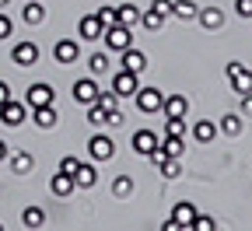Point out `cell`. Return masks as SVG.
Masks as SVG:
<instances>
[{"label": "cell", "instance_id": "e575fe53", "mask_svg": "<svg viewBox=\"0 0 252 231\" xmlns=\"http://www.w3.org/2000/svg\"><path fill=\"white\" fill-rule=\"evenodd\" d=\"M165 154L168 158H182V137H165Z\"/></svg>", "mask_w": 252, "mask_h": 231}, {"label": "cell", "instance_id": "ab89813d", "mask_svg": "<svg viewBox=\"0 0 252 231\" xmlns=\"http://www.w3.org/2000/svg\"><path fill=\"white\" fill-rule=\"evenodd\" d=\"M151 7H154V11H161V14L168 18V14H172V0H154Z\"/></svg>", "mask_w": 252, "mask_h": 231}, {"label": "cell", "instance_id": "44dd1931", "mask_svg": "<svg viewBox=\"0 0 252 231\" xmlns=\"http://www.w3.org/2000/svg\"><path fill=\"white\" fill-rule=\"evenodd\" d=\"M193 137H196V140H200V144H210V140H214V137H217V126H214V123H210V119H200V123H196V126H193Z\"/></svg>", "mask_w": 252, "mask_h": 231}, {"label": "cell", "instance_id": "4316f807", "mask_svg": "<svg viewBox=\"0 0 252 231\" xmlns=\"http://www.w3.org/2000/svg\"><path fill=\"white\" fill-rule=\"evenodd\" d=\"M140 21V11L133 7V4H119V25H126V28H133Z\"/></svg>", "mask_w": 252, "mask_h": 231}, {"label": "cell", "instance_id": "8fae6325", "mask_svg": "<svg viewBox=\"0 0 252 231\" xmlns=\"http://www.w3.org/2000/svg\"><path fill=\"white\" fill-rule=\"evenodd\" d=\"M74 98H77L81 105H91L94 98H98V84H94L91 77H81V81L74 84Z\"/></svg>", "mask_w": 252, "mask_h": 231}, {"label": "cell", "instance_id": "83f0119b", "mask_svg": "<svg viewBox=\"0 0 252 231\" xmlns=\"http://www.w3.org/2000/svg\"><path fill=\"white\" fill-rule=\"evenodd\" d=\"M88 70L98 77V74H105L109 70V56L105 53H91V60H88Z\"/></svg>", "mask_w": 252, "mask_h": 231}, {"label": "cell", "instance_id": "d590c367", "mask_svg": "<svg viewBox=\"0 0 252 231\" xmlns=\"http://www.w3.org/2000/svg\"><path fill=\"white\" fill-rule=\"evenodd\" d=\"M77 165H81V158H74V154H67V158H60V172H77Z\"/></svg>", "mask_w": 252, "mask_h": 231}, {"label": "cell", "instance_id": "f546056e", "mask_svg": "<svg viewBox=\"0 0 252 231\" xmlns=\"http://www.w3.org/2000/svg\"><path fill=\"white\" fill-rule=\"evenodd\" d=\"M158 168H161V175H165V179H179V172H182V161H179V158H165L161 165H158Z\"/></svg>", "mask_w": 252, "mask_h": 231}, {"label": "cell", "instance_id": "ba28073f", "mask_svg": "<svg viewBox=\"0 0 252 231\" xmlns=\"http://www.w3.org/2000/svg\"><path fill=\"white\" fill-rule=\"evenodd\" d=\"M53 98H56V91L49 88V84H42V81H35L28 88V105L32 109H39V105H53Z\"/></svg>", "mask_w": 252, "mask_h": 231}, {"label": "cell", "instance_id": "60d3db41", "mask_svg": "<svg viewBox=\"0 0 252 231\" xmlns=\"http://www.w3.org/2000/svg\"><path fill=\"white\" fill-rule=\"evenodd\" d=\"M242 116H252V91L242 95Z\"/></svg>", "mask_w": 252, "mask_h": 231}, {"label": "cell", "instance_id": "74e56055", "mask_svg": "<svg viewBox=\"0 0 252 231\" xmlns=\"http://www.w3.org/2000/svg\"><path fill=\"white\" fill-rule=\"evenodd\" d=\"M235 11L238 18H252V0H235Z\"/></svg>", "mask_w": 252, "mask_h": 231}, {"label": "cell", "instance_id": "d6a6232c", "mask_svg": "<svg viewBox=\"0 0 252 231\" xmlns=\"http://www.w3.org/2000/svg\"><path fill=\"white\" fill-rule=\"evenodd\" d=\"M98 21H102L105 28L119 25V7H98Z\"/></svg>", "mask_w": 252, "mask_h": 231}, {"label": "cell", "instance_id": "603a6c76", "mask_svg": "<svg viewBox=\"0 0 252 231\" xmlns=\"http://www.w3.org/2000/svg\"><path fill=\"white\" fill-rule=\"evenodd\" d=\"M21 224H25V228H42V224H46V210H42V207H25Z\"/></svg>", "mask_w": 252, "mask_h": 231}, {"label": "cell", "instance_id": "cb8c5ba5", "mask_svg": "<svg viewBox=\"0 0 252 231\" xmlns=\"http://www.w3.org/2000/svg\"><path fill=\"white\" fill-rule=\"evenodd\" d=\"M196 4H193V0H175V4H172V14L179 18V21H189V18H196Z\"/></svg>", "mask_w": 252, "mask_h": 231}, {"label": "cell", "instance_id": "7402d4cb", "mask_svg": "<svg viewBox=\"0 0 252 231\" xmlns=\"http://www.w3.org/2000/svg\"><path fill=\"white\" fill-rule=\"evenodd\" d=\"M35 126L39 130H53L56 126V109L53 105H39L35 109Z\"/></svg>", "mask_w": 252, "mask_h": 231}, {"label": "cell", "instance_id": "4dcf8cb0", "mask_svg": "<svg viewBox=\"0 0 252 231\" xmlns=\"http://www.w3.org/2000/svg\"><path fill=\"white\" fill-rule=\"evenodd\" d=\"M94 102H98L105 112H112V109H119V95H116V91H98V98H94Z\"/></svg>", "mask_w": 252, "mask_h": 231}, {"label": "cell", "instance_id": "8d00e7d4", "mask_svg": "<svg viewBox=\"0 0 252 231\" xmlns=\"http://www.w3.org/2000/svg\"><path fill=\"white\" fill-rule=\"evenodd\" d=\"M217 224H214V217H200L196 214V221H193V231H214Z\"/></svg>", "mask_w": 252, "mask_h": 231}, {"label": "cell", "instance_id": "ee69618b", "mask_svg": "<svg viewBox=\"0 0 252 231\" xmlns=\"http://www.w3.org/2000/svg\"><path fill=\"white\" fill-rule=\"evenodd\" d=\"M4 158H7V144H4V140H0V161H4Z\"/></svg>", "mask_w": 252, "mask_h": 231}, {"label": "cell", "instance_id": "f6af8a7d", "mask_svg": "<svg viewBox=\"0 0 252 231\" xmlns=\"http://www.w3.org/2000/svg\"><path fill=\"white\" fill-rule=\"evenodd\" d=\"M7 4H11V0H0V7H7Z\"/></svg>", "mask_w": 252, "mask_h": 231}, {"label": "cell", "instance_id": "1f68e13d", "mask_svg": "<svg viewBox=\"0 0 252 231\" xmlns=\"http://www.w3.org/2000/svg\"><path fill=\"white\" fill-rule=\"evenodd\" d=\"M105 116H109V112H105L98 102H91V105H88V123H91V126H102V123H105Z\"/></svg>", "mask_w": 252, "mask_h": 231}, {"label": "cell", "instance_id": "8992f818", "mask_svg": "<svg viewBox=\"0 0 252 231\" xmlns=\"http://www.w3.org/2000/svg\"><path fill=\"white\" fill-rule=\"evenodd\" d=\"M137 74L133 70H119L116 77H112V91L119 95V98H130V95H137Z\"/></svg>", "mask_w": 252, "mask_h": 231}, {"label": "cell", "instance_id": "5b68a950", "mask_svg": "<svg viewBox=\"0 0 252 231\" xmlns=\"http://www.w3.org/2000/svg\"><path fill=\"white\" fill-rule=\"evenodd\" d=\"M77 35H81L84 42H94L98 35H105V25L98 21V14H84L81 25H77Z\"/></svg>", "mask_w": 252, "mask_h": 231}, {"label": "cell", "instance_id": "3957f363", "mask_svg": "<svg viewBox=\"0 0 252 231\" xmlns=\"http://www.w3.org/2000/svg\"><path fill=\"white\" fill-rule=\"evenodd\" d=\"M137 109L140 112H161V105H165V95L158 91V88H137Z\"/></svg>", "mask_w": 252, "mask_h": 231}, {"label": "cell", "instance_id": "5bb4252c", "mask_svg": "<svg viewBox=\"0 0 252 231\" xmlns=\"http://www.w3.org/2000/svg\"><path fill=\"white\" fill-rule=\"evenodd\" d=\"M119 63H123V70H133V74H140V70L147 67V56H144L140 49H133V46H130V49H123V60H119Z\"/></svg>", "mask_w": 252, "mask_h": 231}, {"label": "cell", "instance_id": "f1b7e54d", "mask_svg": "<svg viewBox=\"0 0 252 231\" xmlns=\"http://www.w3.org/2000/svg\"><path fill=\"white\" fill-rule=\"evenodd\" d=\"M140 21H144V28H151V32H158V28H161V25H165V14L151 7V11H144V14H140Z\"/></svg>", "mask_w": 252, "mask_h": 231}, {"label": "cell", "instance_id": "d4e9b609", "mask_svg": "<svg viewBox=\"0 0 252 231\" xmlns=\"http://www.w3.org/2000/svg\"><path fill=\"white\" fill-rule=\"evenodd\" d=\"M165 137H182L186 140V116H168L165 119Z\"/></svg>", "mask_w": 252, "mask_h": 231}, {"label": "cell", "instance_id": "e0dca14e", "mask_svg": "<svg viewBox=\"0 0 252 231\" xmlns=\"http://www.w3.org/2000/svg\"><path fill=\"white\" fill-rule=\"evenodd\" d=\"M161 109H165V116H186L189 112V98L186 95H168Z\"/></svg>", "mask_w": 252, "mask_h": 231}, {"label": "cell", "instance_id": "ac0fdd59", "mask_svg": "<svg viewBox=\"0 0 252 231\" xmlns=\"http://www.w3.org/2000/svg\"><path fill=\"white\" fill-rule=\"evenodd\" d=\"M32 165H35V161H32L28 151H14V154H11V172H14V175H28Z\"/></svg>", "mask_w": 252, "mask_h": 231}, {"label": "cell", "instance_id": "9c48e42d", "mask_svg": "<svg viewBox=\"0 0 252 231\" xmlns=\"http://www.w3.org/2000/svg\"><path fill=\"white\" fill-rule=\"evenodd\" d=\"M0 123L4 126H21L25 123V105L14 102V98H7V102L0 105Z\"/></svg>", "mask_w": 252, "mask_h": 231}, {"label": "cell", "instance_id": "52a82bcc", "mask_svg": "<svg viewBox=\"0 0 252 231\" xmlns=\"http://www.w3.org/2000/svg\"><path fill=\"white\" fill-rule=\"evenodd\" d=\"M11 60L18 63V67H35V63H39V46L35 42H18Z\"/></svg>", "mask_w": 252, "mask_h": 231}, {"label": "cell", "instance_id": "4fadbf2b", "mask_svg": "<svg viewBox=\"0 0 252 231\" xmlns=\"http://www.w3.org/2000/svg\"><path fill=\"white\" fill-rule=\"evenodd\" d=\"M172 221L186 231V228H193V221H196V207L193 203H175L172 207Z\"/></svg>", "mask_w": 252, "mask_h": 231}, {"label": "cell", "instance_id": "7bdbcfd3", "mask_svg": "<svg viewBox=\"0 0 252 231\" xmlns=\"http://www.w3.org/2000/svg\"><path fill=\"white\" fill-rule=\"evenodd\" d=\"M7 98H11V88H7V81H0V105H4Z\"/></svg>", "mask_w": 252, "mask_h": 231}, {"label": "cell", "instance_id": "6da1fadb", "mask_svg": "<svg viewBox=\"0 0 252 231\" xmlns=\"http://www.w3.org/2000/svg\"><path fill=\"white\" fill-rule=\"evenodd\" d=\"M228 81H231V88H235V95H249L252 91V70L245 67V63H228Z\"/></svg>", "mask_w": 252, "mask_h": 231}, {"label": "cell", "instance_id": "836d02e7", "mask_svg": "<svg viewBox=\"0 0 252 231\" xmlns=\"http://www.w3.org/2000/svg\"><path fill=\"white\" fill-rule=\"evenodd\" d=\"M112 193H116V196H130V193H133V179H130V175H119V179L112 182Z\"/></svg>", "mask_w": 252, "mask_h": 231}, {"label": "cell", "instance_id": "b9f144b4", "mask_svg": "<svg viewBox=\"0 0 252 231\" xmlns=\"http://www.w3.org/2000/svg\"><path fill=\"white\" fill-rule=\"evenodd\" d=\"M105 123H109V126H119V123H123V112H119V109H112V112L105 116Z\"/></svg>", "mask_w": 252, "mask_h": 231}, {"label": "cell", "instance_id": "ffe728a7", "mask_svg": "<svg viewBox=\"0 0 252 231\" xmlns=\"http://www.w3.org/2000/svg\"><path fill=\"white\" fill-rule=\"evenodd\" d=\"M196 18H200L203 28H220V25H224V14H220L217 7H203V11H196Z\"/></svg>", "mask_w": 252, "mask_h": 231}, {"label": "cell", "instance_id": "7c38bea8", "mask_svg": "<svg viewBox=\"0 0 252 231\" xmlns=\"http://www.w3.org/2000/svg\"><path fill=\"white\" fill-rule=\"evenodd\" d=\"M49 189H53V196H70V193L77 189V182H74L70 172H56L53 182H49Z\"/></svg>", "mask_w": 252, "mask_h": 231}, {"label": "cell", "instance_id": "484cf974", "mask_svg": "<svg viewBox=\"0 0 252 231\" xmlns=\"http://www.w3.org/2000/svg\"><path fill=\"white\" fill-rule=\"evenodd\" d=\"M220 130H224L228 137H238V133H242V116H238V112H228L224 119H220Z\"/></svg>", "mask_w": 252, "mask_h": 231}, {"label": "cell", "instance_id": "9a60e30c", "mask_svg": "<svg viewBox=\"0 0 252 231\" xmlns=\"http://www.w3.org/2000/svg\"><path fill=\"white\" fill-rule=\"evenodd\" d=\"M154 147H158L154 130H137V133H133V151H137V154H144V158H147Z\"/></svg>", "mask_w": 252, "mask_h": 231}, {"label": "cell", "instance_id": "f35d334b", "mask_svg": "<svg viewBox=\"0 0 252 231\" xmlns=\"http://www.w3.org/2000/svg\"><path fill=\"white\" fill-rule=\"evenodd\" d=\"M11 32H14V25H11V18H7V14H0V39H7V35H11Z\"/></svg>", "mask_w": 252, "mask_h": 231}, {"label": "cell", "instance_id": "2e32d148", "mask_svg": "<svg viewBox=\"0 0 252 231\" xmlns=\"http://www.w3.org/2000/svg\"><path fill=\"white\" fill-rule=\"evenodd\" d=\"M21 18H25V25H42V21H46V7H42V0H25Z\"/></svg>", "mask_w": 252, "mask_h": 231}, {"label": "cell", "instance_id": "d6986e66", "mask_svg": "<svg viewBox=\"0 0 252 231\" xmlns=\"http://www.w3.org/2000/svg\"><path fill=\"white\" fill-rule=\"evenodd\" d=\"M74 182H77L81 189H91L94 182H98V172H94L91 165H84V161H81V165H77V172H74Z\"/></svg>", "mask_w": 252, "mask_h": 231}, {"label": "cell", "instance_id": "277c9868", "mask_svg": "<svg viewBox=\"0 0 252 231\" xmlns=\"http://www.w3.org/2000/svg\"><path fill=\"white\" fill-rule=\"evenodd\" d=\"M88 154H91L94 161H109V158L116 154V144H112L105 133H94V137L88 140Z\"/></svg>", "mask_w": 252, "mask_h": 231}, {"label": "cell", "instance_id": "7a4b0ae2", "mask_svg": "<svg viewBox=\"0 0 252 231\" xmlns=\"http://www.w3.org/2000/svg\"><path fill=\"white\" fill-rule=\"evenodd\" d=\"M105 46L109 49H116V53H123V49H130L133 46V32L126 28V25H112V28H105Z\"/></svg>", "mask_w": 252, "mask_h": 231}, {"label": "cell", "instance_id": "30bf717a", "mask_svg": "<svg viewBox=\"0 0 252 231\" xmlns=\"http://www.w3.org/2000/svg\"><path fill=\"white\" fill-rule=\"evenodd\" d=\"M53 56H56V63H74V60L81 56V46H77L74 39H60V42L53 46Z\"/></svg>", "mask_w": 252, "mask_h": 231}]
</instances>
